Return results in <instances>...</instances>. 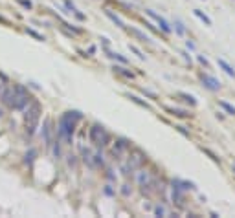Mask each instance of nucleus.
Listing matches in <instances>:
<instances>
[{"label": "nucleus", "instance_id": "1", "mask_svg": "<svg viewBox=\"0 0 235 218\" xmlns=\"http://www.w3.org/2000/svg\"><path fill=\"white\" fill-rule=\"evenodd\" d=\"M81 119V114L79 112H66L61 115L59 119V125H57V134L59 138H63L64 141L70 143L72 141V136H74V130H75V121Z\"/></svg>", "mask_w": 235, "mask_h": 218}, {"label": "nucleus", "instance_id": "2", "mask_svg": "<svg viewBox=\"0 0 235 218\" xmlns=\"http://www.w3.org/2000/svg\"><path fill=\"white\" fill-rule=\"evenodd\" d=\"M40 105L37 101H30V105L24 108V127H26V132L28 136H31L35 132V128L39 125V119H40Z\"/></svg>", "mask_w": 235, "mask_h": 218}, {"label": "nucleus", "instance_id": "3", "mask_svg": "<svg viewBox=\"0 0 235 218\" xmlns=\"http://www.w3.org/2000/svg\"><path fill=\"white\" fill-rule=\"evenodd\" d=\"M13 90H15V99H13V103H11V110H24V108L30 105L31 95L28 94V90L22 84H15Z\"/></svg>", "mask_w": 235, "mask_h": 218}, {"label": "nucleus", "instance_id": "4", "mask_svg": "<svg viewBox=\"0 0 235 218\" xmlns=\"http://www.w3.org/2000/svg\"><path fill=\"white\" fill-rule=\"evenodd\" d=\"M107 139H108V134H107V130L103 127H99V125H94L92 128H90V141L94 143V145H105L107 143Z\"/></svg>", "mask_w": 235, "mask_h": 218}, {"label": "nucleus", "instance_id": "5", "mask_svg": "<svg viewBox=\"0 0 235 218\" xmlns=\"http://www.w3.org/2000/svg\"><path fill=\"white\" fill-rule=\"evenodd\" d=\"M13 99H15V90H13V86L4 88L2 94H0V101H2V103H4L6 106H8V108H11Z\"/></svg>", "mask_w": 235, "mask_h": 218}, {"label": "nucleus", "instance_id": "6", "mask_svg": "<svg viewBox=\"0 0 235 218\" xmlns=\"http://www.w3.org/2000/svg\"><path fill=\"white\" fill-rule=\"evenodd\" d=\"M147 15H149V17H153V18L156 20L158 26H160V30H162L164 33H171V26H169L167 22H165V18H162L160 15H156V13H154L153 9H149V11H147Z\"/></svg>", "mask_w": 235, "mask_h": 218}, {"label": "nucleus", "instance_id": "7", "mask_svg": "<svg viewBox=\"0 0 235 218\" xmlns=\"http://www.w3.org/2000/svg\"><path fill=\"white\" fill-rule=\"evenodd\" d=\"M202 83L206 88H210V90H219L220 88V81L211 77V75H202Z\"/></svg>", "mask_w": 235, "mask_h": 218}, {"label": "nucleus", "instance_id": "8", "mask_svg": "<svg viewBox=\"0 0 235 218\" xmlns=\"http://www.w3.org/2000/svg\"><path fill=\"white\" fill-rule=\"evenodd\" d=\"M129 148V141L127 139H118V143L114 145V154L118 156V154H121L123 150H127Z\"/></svg>", "mask_w": 235, "mask_h": 218}, {"label": "nucleus", "instance_id": "9", "mask_svg": "<svg viewBox=\"0 0 235 218\" xmlns=\"http://www.w3.org/2000/svg\"><path fill=\"white\" fill-rule=\"evenodd\" d=\"M217 64H219L220 68H222V70H224V72H226V73H228L230 77H235V70H233V68H231L230 64L226 63L224 59H219V60H217Z\"/></svg>", "mask_w": 235, "mask_h": 218}, {"label": "nucleus", "instance_id": "10", "mask_svg": "<svg viewBox=\"0 0 235 218\" xmlns=\"http://www.w3.org/2000/svg\"><path fill=\"white\" fill-rule=\"evenodd\" d=\"M50 132H52V128H50V119H46V121H44V127H42V136H44V139H46L48 145H50V141H52Z\"/></svg>", "mask_w": 235, "mask_h": 218}, {"label": "nucleus", "instance_id": "11", "mask_svg": "<svg viewBox=\"0 0 235 218\" xmlns=\"http://www.w3.org/2000/svg\"><path fill=\"white\" fill-rule=\"evenodd\" d=\"M105 15L110 18V20H112V22H116L118 26H120V28H123V26H125V24H123V20L120 18V17H118V15H114V13L112 11H108V9H105Z\"/></svg>", "mask_w": 235, "mask_h": 218}, {"label": "nucleus", "instance_id": "12", "mask_svg": "<svg viewBox=\"0 0 235 218\" xmlns=\"http://www.w3.org/2000/svg\"><path fill=\"white\" fill-rule=\"evenodd\" d=\"M129 31H130V33H132V35H134V37H138V39H140V40H143V42H151V39H149L147 35H145V33H142L140 30H134V28H130Z\"/></svg>", "mask_w": 235, "mask_h": 218}, {"label": "nucleus", "instance_id": "13", "mask_svg": "<svg viewBox=\"0 0 235 218\" xmlns=\"http://www.w3.org/2000/svg\"><path fill=\"white\" fill-rule=\"evenodd\" d=\"M219 106L220 108H224V110L228 114H235V106H231L230 103H226V101H219Z\"/></svg>", "mask_w": 235, "mask_h": 218}, {"label": "nucleus", "instance_id": "14", "mask_svg": "<svg viewBox=\"0 0 235 218\" xmlns=\"http://www.w3.org/2000/svg\"><path fill=\"white\" fill-rule=\"evenodd\" d=\"M138 181H140V185H147L149 183V174L147 172H140L138 174Z\"/></svg>", "mask_w": 235, "mask_h": 218}, {"label": "nucleus", "instance_id": "15", "mask_svg": "<svg viewBox=\"0 0 235 218\" xmlns=\"http://www.w3.org/2000/svg\"><path fill=\"white\" fill-rule=\"evenodd\" d=\"M129 99L132 101V103H136V105H140V106H143V108H149V105L145 103V101H142L140 97H136V95H129Z\"/></svg>", "mask_w": 235, "mask_h": 218}, {"label": "nucleus", "instance_id": "16", "mask_svg": "<svg viewBox=\"0 0 235 218\" xmlns=\"http://www.w3.org/2000/svg\"><path fill=\"white\" fill-rule=\"evenodd\" d=\"M195 15H197V17H198L200 20H202V22H204V24H208V26L211 24V20H210L208 17H206V15H204V13H202V11H200V9H195Z\"/></svg>", "mask_w": 235, "mask_h": 218}, {"label": "nucleus", "instance_id": "17", "mask_svg": "<svg viewBox=\"0 0 235 218\" xmlns=\"http://www.w3.org/2000/svg\"><path fill=\"white\" fill-rule=\"evenodd\" d=\"M178 95H180V97H184V99L188 101L189 105H195V103H197V101H195V97H193V95H188V94H178Z\"/></svg>", "mask_w": 235, "mask_h": 218}, {"label": "nucleus", "instance_id": "18", "mask_svg": "<svg viewBox=\"0 0 235 218\" xmlns=\"http://www.w3.org/2000/svg\"><path fill=\"white\" fill-rule=\"evenodd\" d=\"M114 70H116V72H120V73H123V75H125V77H129V79H132V73H130V72H127V70H123L121 66H116Z\"/></svg>", "mask_w": 235, "mask_h": 218}, {"label": "nucleus", "instance_id": "19", "mask_svg": "<svg viewBox=\"0 0 235 218\" xmlns=\"http://www.w3.org/2000/svg\"><path fill=\"white\" fill-rule=\"evenodd\" d=\"M108 55H110V57H112V59H118V60H120V63H123V64H125V63H127V59H125V57H121V55H120V53H108Z\"/></svg>", "mask_w": 235, "mask_h": 218}, {"label": "nucleus", "instance_id": "20", "mask_svg": "<svg viewBox=\"0 0 235 218\" xmlns=\"http://www.w3.org/2000/svg\"><path fill=\"white\" fill-rule=\"evenodd\" d=\"M129 48H130V51H134V53H136V55H138V57H140V59H145V55H143V53H142L140 50H138V48H136V46H130V44H129Z\"/></svg>", "mask_w": 235, "mask_h": 218}, {"label": "nucleus", "instance_id": "21", "mask_svg": "<svg viewBox=\"0 0 235 218\" xmlns=\"http://www.w3.org/2000/svg\"><path fill=\"white\" fill-rule=\"evenodd\" d=\"M35 154H37L35 150H30V152H28V154H26V163H31L33 158H35Z\"/></svg>", "mask_w": 235, "mask_h": 218}, {"label": "nucleus", "instance_id": "22", "mask_svg": "<svg viewBox=\"0 0 235 218\" xmlns=\"http://www.w3.org/2000/svg\"><path fill=\"white\" fill-rule=\"evenodd\" d=\"M26 31H28V33H30V35H31V37H35L37 40H44V37H42V35H39V33H37V31H33V30H26Z\"/></svg>", "mask_w": 235, "mask_h": 218}, {"label": "nucleus", "instance_id": "23", "mask_svg": "<svg viewBox=\"0 0 235 218\" xmlns=\"http://www.w3.org/2000/svg\"><path fill=\"white\" fill-rule=\"evenodd\" d=\"M175 26H176V31L180 33V35H182V33L185 31V30H184V26H182V22H180V20H176V22H175Z\"/></svg>", "mask_w": 235, "mask_h": 218}, {"label": "nucleus", "instance_id": "24", "mask_svg": "<svg viewBox=\"0 0 235 218\" xmlns=\"http://www.w3.org/2000/svg\"><path fill=\"white\" fill-rule=\"evenodd\" d=\"M154 213H156V214H158V216H162V214H165V209H164V207H162V205H158V207H156V209H154Z\"/></svg>", "mask_w": 235, "mask_h": 218}, {"label": "nucleus", "instance_id": "25", "mask_svg": "<svg viewBox=\"0 0 235 218\" xmlns=\"http://www.w3.org/2000/svg\"><path fill=\"white\" fill-rule=\"evenodd\" d=\"M18 4H22L24 8H28V9L31 8V2H30V0H18Z\"/></svg>", "mask_w": 235, "mask_h": 218}, {"label": "nucleus", "instance_id": "26", "mask_svg": "<svg viewBox=\"0 0 235 218\" xmlns=\"http://www.w3.org/2000/svg\"><path fill=\"white\" fill-rule=\"evenodd\" d=\"M176 128H178V132H182V134H185V136H188V130H185L184 127H176Z\"/></svg>", "mask_w": 235, "mask_h": 218}, {"label": "nucleus", "instance_id": "27", "mask_svg": "<svg viewBox=\"0 0 235 218\" xmlns=\"http://www.w3.org/2000/svg\"><path fill=\"white\" fill-rule=\"evenodd\" d=\"M123 194H125V196L129 194V185H123Z\"/></svg>", "mask_w": 235, "mask_h": 218}, {"label": "nucleus", "instance_id": "28", "mask_svg": "<svg viewBox=\"0 0 235 218\" xmlns=\"http://www.w3.org/2000/svg\"><path fill=\"white\" fill-rule=\"evenodd\" d=\"M105 193H107V194H108V196H110V194H112V189H110V187H108V185H107V189H105Z\"/></svg>", "mask_w": 235, "mask_h": 218}, {"label": "nucleus", "instance_id": "29", "mask_svg": "<svg viewBox=\"0 0 235 218\" xmlns=\"http://www.w3.org/2000/svg\"><path fill=\"white\" fill-rule=\"evenodd\" d=\"M0 115H2V112H0Z\"/></svg>", "mask_w": 235, "mask_h": 218}]
</instances>
